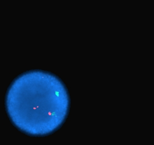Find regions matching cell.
I'll list each match as a JSON object with an SVG mask.
<instances>
[{
    "instance_id": "1",
    "label": "cell",
    "mask_w": 154,
    "mask_h": 145,
    "mask_svg": "<svg viewBox=\"0 0 154 145\" xmlns=\"http://www.w3.org/2000/svg\"><path fill=\"white\" fill-rule=\"evenodd\" d=\"M5 106L17 129L30 136H42L55 131L66 119L69 97L56 76L32 70L13 82L6 93Z\"/></svg>"
}]
</instances>
